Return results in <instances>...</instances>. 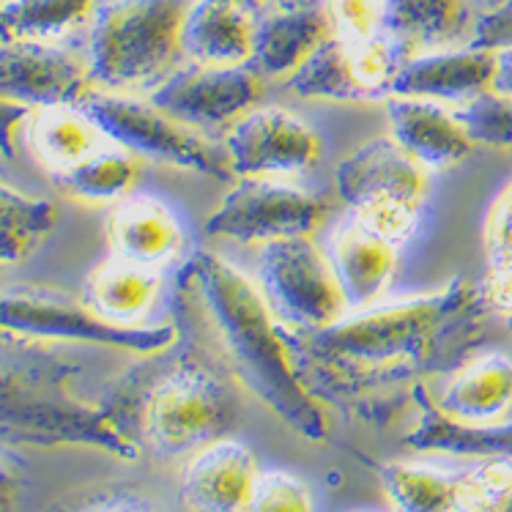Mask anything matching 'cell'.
Listing matches in <instances>:
<instances>
[{"instance_id": "37", "label": "cell", "mask_w": 512, "mask_h": 512, "mask_svg": "<svg viewBox=\"0 0 512 512\" xmlns=\"http://www.w3.org/2000/svg\"><path fill=\"white\" fill-rule=\"evenodd\" d=\"M74 512H162L154 502L135 493H102Z\"/></svg>"}, {"instance_id": "17", "label": "cell", "mask_w": 512, "mask_h": 512, "mask_svg": "<svg viewBox=\"0 0 512 512\" xmlns=\"http://www.w3.org/2000/svg\"><path fill=\"white\" fill-rule=\"evenodd\" d=\"M335 36L324 3L310 9H274L255 25V50L250 66L261 77L288 80Z\"/></svg>"}, {"instance_id": "21", "label": "cell", "mask_w": 512, "mask_h": 512, "mask_svg": "<svg viewBox=\"0 0 512 512\" xmlns=\"http://www.w3.org/2000/svg\"><path fill=\"white\" fill-rule=\"evenodd\" d=\"M115 258L159 269L184 250V233L168 206L154 198H124L107 220Z\"/></svg>"}, {"instance_id": "22", "label": "cell", "mask_w": 512, "mask_h": 512, "mask_svg": "<svg viewBox=\"0 0 512 512\" xmlns=\"http://www.w3.org/2000/svg\"><path fill=\"white\" fill-rule=\"evenodd\" d=\"M381 11V31L406 58L450 47L471 20L469 0H381Z\"/></svg>"}, {"instance_id": "20", "label": "cell", "mask_w": 512, "mask_h": 512, "mask_svg": "<svg viewBox=\"0 0 512 512\" xmlns=\"http://www.w3.org/2000/svg\"><path fill=\"white\" fill-rule=\"evenodd\" d=\"M332 266H335L345 299L351 307L376 304L398 269V244L354 220L335 233L332 241Z\"/></svg>"}, {"instance_id": "7", "label": "cell", "mask_w": 512, "mask_h": 512, "mask_svg": "<svg viewBox=\"0 0 512 512\" xmlns=\"http://www.w3.org/2000/svg\"><path fill=\"white\" fill-rule=\"evenodd\" d=\"M236 419V400L209 367L178 365L148 392L143 433L159 455H187L225 436Z\"/></svg>"}, {"instance_id": "1", "label": "cell", "mask_w": 512, "mask_h": 512, "mask_svg": "<svg viewBox=\"0 0 512 512\" xmlns=\"http://www.w3.org/2000/svg\"><path fill=\"white\" fill-rule=\"evenodd\" d=\"M480 288L452 280L400 302L373 304L310 335H293L307 387L321 403L387 425L419 406L430 378L458 370L485 332Z\"/></svg>"}, {"instance_id": "27", "label": "cell", "mask_w": 512, "mask_h": 512, "mask_svg": "<svg viewBox=\"0 0 512 512\" xmlns=\"http://www.w3.org/2000/svg\"><path fill=\"white\" fill-rule=\"evenodd\" d=\"M58 222L55 203L22 195L0 181V266H14L39 250Z\"/></svg>"}, {"instance_id": "18", "label": "cell", "mask_w": 512, "mask_h": 512, "mask_svg": "<svg viewBox=\"0 0 512 512\" xmlns=\"http://www.w3.org/2000/svg\"><path fill=\"white\" fill-rule=\"evenodd\" d=\"M444 417L463 425H496L512 408V359L482 354L452 370L450 381L433 403Z\"/></svg>"}, {"instance_id": "12", "label": "cell", "mask_w": 512, "mask_h": 512, "mask_svg": "<svg viewBox=\"0 0 512 512\" xmlns=\"http://www.w3.org/2000/svg\"><path fill=\"white\" fill-rule=\"evenodd\" d=\"M94 88L88 61L50 42H0V99L20 107L77 105Z\"/></svg>"}, {"instance_id": "39", "label": "cell", "mask_w": 512, "mask_h": 512, "mask_svg": "<svg viewBox=\"0 0 512 512\" xmlns=\"http://www.w3.org/2000/svg\"><path fill=\"white\" fill-rule=\"evenodd\" d=\"M493 53H496V66H493L491 94L512 102V47H502Z\"/></svg>"}, {"instance_id": "38", "label": "cell", "mask_w": 512, "mask_h": 512, "mask_svg": "<svg viewBox=\"0 0 512 512\" xmlns=\"http://www.w3.org/2000/svg\"><path fill=\"white\" fill-rule=\"evenodd\" d=\"M28 115H31L28 107L11 105V102L0 99V154L6 159L14 157V137H17V129Z\"/></svg>"}, {"instance_id": "43", "label": "cell", "mask_w": 512, "mask_h": 512, "mask_svg": "<svg viewBox=\"0 0 512 512\" xmlns=\"http://www.w3.org/2000/svg\"><path fill=\"white\" fill-rule=\"evenodd\" d=\"M499 512H512V493H510V499H507V502H504V507Z\"/></svg>"}, {"instance_id": "25", "label": "cell", "mask_w": 512, "mask_h": 512, "mask_svg": "<svg viewBox=\"0 0 512 512\" xmlns=\"http://www.w3.org/2000/svg\"><path fill=\"white\" fill-rule=\"evenodd\" d=\"M102 132L77 105L44 107L36 110L31 121V146L44 168L55 176L74 168L102 148Z\"/></svg>"}, {"instance_id": "33", "label": "cell", "mask_w": 512, "mask_h": 512, "mask_svg": "<svg viewBox=\"0 0 512 512\" xmlns=\"http://www.w3.org/2000/svg\"><path fill=\"white\" fill-rule=\"evenodd\" d=\"M324 11L332 22L335 36L348 42H365L384 33L381 31V22H384L381 0H324Z\"/></svg>"}, {"instance_id": "28", "label": "cell", "mask_w": 512, "mask_h": 512, "mask_svg": "<svg viewBox=\"0 0 512 512\" xmlns=\"http://www.w3.org/2000/svg\"><path fill=\"white\" fill-rule=\"evenodd\" d=\"M94 11V0H3L0 42L31 39L50 42L77 28Z\"/></svg>"}, {"instance_id": "6", "label": "cell", "mask_w": 512, "mask_h": 512, "mask_svg": "<svg viewBox=\"0 0 512 512\" xmlns=\"http://www.w3.org/2000/svg\"><path fill=\"white\" fill-rule=\"evenodd\" d=\"M340 198L356 211V220L389 241L406 239L428 198V170L408 157L392 137H376L337 165Z\"/></svg>"}, {"instance_id": "13", "label": "cell", "mask_w": 512, "mask_h": 512, "mask_svg": "<svg viewBox=\"0 0 512 512\" xmlns=\"http://www.w3.org/2000/svg\"><path fill=\"white\" fill-rule=\"evenodd\" d=\"M228 159L233 173L244 178L299 173L321 159V137L285 110H252L228 135Z\"/></svg>"}, {"instance_id": "31", "label": "cell", "mask_w": 512, "mask_h": 512, "mask_svg": "<svg viewBox=\"0 0 512 512\" xmlns=\"http://www.w3.org/2000/svg\"><path fill=\"white\" fill-rule=\"evenodd\" d=\"M458 115L474 137V143L512 151V102L485 94L463 105Z\"/></svg>"}, {"instance_id": "4", "label": "cell", "mask_w": 512, "mask_h": 512, "mask_svg": "<svg viewBox=\"0 0 512 512\" xmlns=\"http://www.w3.org/2000/svg\"><path fill=\"white\" fill-rule=\"evenodd\" d=\"M195 0H110L96 11L88 69L94 88L129 94L165 83L184 55V22Z\"/></svg>"}, {"instance_id": "41", "label": "cell", "mask_w": 512, "mask_h": 512, "mask_svg": "<svg viewBox=\"0 0 512 512\" xmlns=\"http://www.w3.org/2000/svg\"><path fill=\"white\" fill-rule=\"evenodd\" d=\"M324 0H266V6L272 9H310V6H321Z\"/></svg>"}, {"instance_id": "30", "label": "cell", "mask_w": 512, "mask_h": 512, "mask_svg": "<svg viewBox=\"0 0 512 512\" xmlns=\"http://www.w3.org/2000/svg\"><path fill=\"white\" fill-rule=\"evenodd\" d=\"M512 493V460L488 455L455 477V512H499Z\"/></svg>"}, {"instance_id": "19", "label": "cell", "mask_w": 512, "mask_h": 512, "mask_svg": "<svg viewBox=\"0 0 512 512\" xmlns=\"http://www.w3.org/2000/svg\"><path fill=\"white\" fill-rule=\"evenodd\" d=\"M255 25V14L233 0H195L184 22V55L200 66H247Z\"/></svg>"}, {"instance_id": "8", "label": "cell", "mask_w": 512, "mask_h": 512, "mask_svg": "<svg viewBox=\"0 0 512 512\" xmlns=\"http://www.w3.org/2000/svg\"><path fill=\"white\" fill-rule=\"evenodd\" d=\"M263 296L296 335L321 332L348 315V299L332 258L310 236L269 241L261 247Z\"/></svg>"}, {"instance_id": "2", "label": "cell", "mask_w": 512, "mask_h": 512, "mask_svg": "<svg viewBox=\"0 0 512 512\" xmlns=\"http://www.w3.org/2000/svg\"><path fill=\"white\" fill-rule=\"evenodd\" d=\"M178 343L209 359L307 441L329 436V417L304 381L293 337L247 274L209 250L192 252L176 274Z\"/></svg>"}, {"instance_id": "16", "label": "cell", "mask_w": 512, "mask_h": 512, "mask_svg": "<svg viewBox=\"0 0 512 512\" xmlns=\"http://www.w3.org/2000/svg\"><path fill=\"white\" fill-rule=\"evenodd\" d=\"M389 137L425 170L458 165L474 151V137L458 113L439 102L387 96Z\"/></svg>"}, {"instance_id": "34", "label": "cell", "mask_w": 512, "mask_h": 512, "mask_svg": "<svg viewBox=\"0 0 512 512\" xmlns=\"http://www.w3.org/2000/svg\"><path fill=\"white\" fill-rule=\"evenodd\" d=\"M482 247L488 255V269L512 266V178L499 189L485 214Z\"/></svg>"}, {"instance_id": "44", "label": "cell", "mask_w": 512, "mask_h": 512, "mask_svg": "<svg viewBox=\"0 0 512 512\" xmlns=\"http://www.w3.org/2000/svg\"><path fill=\"white\" fill-rule=\"evenodd\" d=\"M0 3H3V0H0Z\"/></svg>"}, {"instance_id": "14", "label": "cell", "mask_w": 512, "mask_h": 512, "mask_svg": "<svg viewBox=\"0 0 512 512\" xmlns=\"http://www.w3.org/2000/svg\"><path fill=\"white\" fill-rule=\"evenodd\" d=\"M496 53L485 47H463V50H430L411 55L400 63L392 80L389 96L406 99H428V102H450L469 105L480 96L491 94Z\"/></svg>"}, {"instance_id": "29", "label": "cell", "mask_w": 512, "mask_h": 512, "mask_svg": "<svg viewBox=\"0 0 512 512\" xmlns=\"http://www.w3.org/2000/svg\"><path fill=\"white\" fill-rule=\"evenodd\" d=\"M381 480L395 512H455V477L414 463H389Z\"/></svg>"}, {"instance_id": "42", "label": "cell", "mask_w": 512, "mask_h": 512, "mask_svg": "<svg viewBox=\"0 0 512 512\" xmlns=\"http://www.w3.org/2000/svg\"><path fill=\"white\" fill-rule=\"evenodd\" d=\"M233 3H239L244 9H250L252 14H261L266 9V0H233Z\"/></svg>"}, {"instance_id": "36", "label": "cell", "mask_w": 512, "mask_h": 512, "mask_svg": "<svg viewBox=\"0 0 512 512\" xmlns=\"http://www.w3.org/2000/svg\"><path fill=\"white\" fill-rule=\"evenodd\" d=\"M480 291L488 313L499 315L507 329H512V266L488 269V277Z\"/></svg>"}, {"instance_id": "24", "label": "cell", "mask_w": 512, "mask_h": 512, "mask_svg": "<svg viewBox=\"0 0 512 512\" xmlns=\"http://www.w3.org/2000/svg\"><path fill=\"white\" fill-rule=\"evenodd\" d=\"M419 417L406 436L408 447L419 452H444V455H471V458L512 460V425H463L444 417L428 398L419 400Z\"/></svg>"}, {"instance_id": "35", "label": "cell", "mask_w": 512, "mask_h": 512, "mask_svg": "<svg viewBox=\"0 0 512 512\" xmlns=\"http://www.w3.org/2000/svg\"><path fill=\"white\" fill-rule=\"evenodd\" d=\"M474 47H485V50H502L512 47V0H504L502 6L488 11L477 25H474V36H471Z\"/></svg>"}, {"instance_id": "11", "label": "cell", "mask_w": 512, "mask_h": 512, "mask_svg": "<svg viewBox=\"0 0 512 512\" xmlns=\"http://www.w3.org/2000/svg\"><path fill=\"white\" fill-rule=\"evenodd\" d=\"M263 99V77L247 66H200L173 72L151 91V102L187 126L239 121Z\"/></svg>"}, {"instance_id": "9", "label": "cell", "mask_w": 512, "mask_h": 512, "mask_svg": "<svg viewBox=\"0 0 512 512\" xmlns=\"http://www.w3.org/2000/svg\"><path fill=\"white\" fill-rule=\"evenodd\" d=\"M329 214V203L302 189L247 178L230 189L217 211L206 222V233L214 239L236 244H269V241L310 236L321 228Z\"/></svg>"}, {"instance_id": "26", "label": "cell", "mask_w": 512, "mask_h": 512, "mask_svg": "<svg viewBox=\"0 0 512 512\" xmlns=\"http://www.w3.org/2000/svg\"><path fill=\"white\" fill-rule=\"evenodd\" d=\"M140 178V159L121 146L96 148L91 157L55 176V184L83 203L124 200Z\"/></svg>"}, {"instance_id": "10", "label": "cell", "mask_w": 512, "mask_h": 512, "mask_svg": "<svg viewBox=\"0 0 512 512\" xmlns=\"http://www.w3.org/2000/svg\"><path fill=\"white\" fill-rule=\"evenodd\" d=\"M406 55L378 33L365 42L332 36L313 53L299 72L288 77V91L302 99L326 102H370L387 99L392 80Z\"/></svg>"}, {"instance_id": "32", "label": "cell", "mask_w": 512, "mask_h": 512, "mask_svg": "<svg viewBox=\"0 0 512 512\" xmlns=\"http://www.w3.org/2000/svg\"><path fill=\"white\" fill-rule=\"evenodd\" d=\"M244 512H313V496L302 480L285 471H266L255 482V491Z\"/></svg>"}, {"instance_id": "23", "label": "cell", "mask_w": 512, "mask_h": 512, "mask_svg": "<svg viewBox=\"0 0 512 512\" xmlns=\"http://www.w3.org/2000/svg\"><path fill=\"white\" fill-rule=\"evenodd\" d=\"M162 293V274L151 266L110 258L88 274L83 285V304L118 326H137Z\"/></svg>"}, {"instance_id": "15", "label": "cell", "mask_w": 512, "mask_h": 512, "mask_svg": "<svg viewBox=\"0 0 512 512\" xmlns=\"http://www.w3.org/2000/svg\"><path fill=\"white\" fill-rule=\"evenodd\" d=\"M258 477L255 455L239 441L220 439L192 455L178 491L189 512H244Z\"/></svg>"}, {"instance_id": "40", "label": "cell", "mask_w": 512, "mask_h": 512, "mask_svg": "<svg viewBox=\"0 0 512 512\" xmlns=\"http://www.w3.org/2000/svg\"><path fill=\"white\" fill-rule=\"evenodd\" d=\"M0 512H20V477L0 460Z\"/></svg>"}, {"instance_id": "5", "label": "cell", "mask_w": 512, "mask_h": 512, "mask_svg": "<svg viewBox=\"0 0 512 512\" xmlns=\"http://www.w3.org/2000/svg\"><path fill=\"white\" fill-rule=\"evenodd\" d=\"M77 107L94 121L105 140L135 154L137 159L220 178V181H230L236 176L230 168V159L222 157L206 137H200L192 126L162 113L154 102H140L129 94L91 88L77 102Z\"/></svg>"}, {"instance_id": "3", "label": "cell", "mask_w": 512, "mask_h": 512, "mask_svg": "<svg viewBox=\"0 0 512 512\" xmlns=\"http://www.w3.org/2000/svg\"><path fill=\"white\" fill-rule=\"evenodd\" d=\"M61 362H0V444L9 447H91L121 460L137 458V441L113 411L72 389Z\"/></svg>"}]
</instances>
